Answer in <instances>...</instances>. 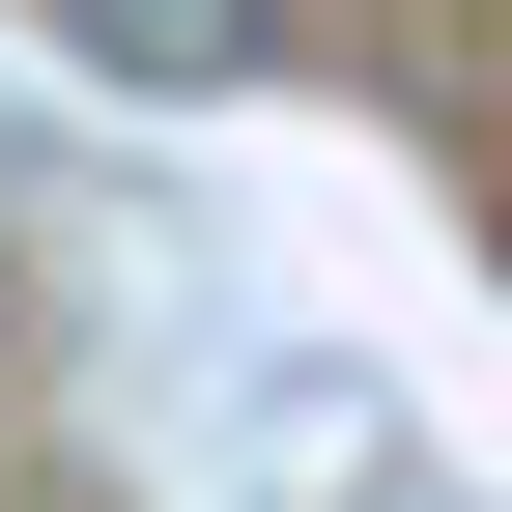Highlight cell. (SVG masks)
<instances>
[{
	"label": "cell",
	"mask_w": 512,
	"mask_h": 512,
	"mask_svg": "<svg viewBox=\"0 0 512 512\" xmlns=\"http://www.w3.org/2000/svg\"><path fill=\"white\" fill-rule=\"evenodd\" d=\"M57 57H86V86H143V114H228L256 57H285V0H57Z\"/></svg>",
	"instance_id": "cell-1"
}]
</instances>
